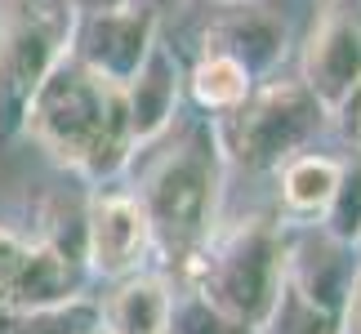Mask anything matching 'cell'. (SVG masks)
Listing matches in <instances>:
<instances>
[{"label": "cell", "instance_id": "obj_1", "mask_svg": "<svg viewBox=\"0 0 361 334\" xmlns=\"http://www.w3.org/2000/svg\"><path fill=\"white\" fill-rule=\"evenodd\" d=\"M152 147V161L138 170L134 197L152 223L157 254L183 276L201 245L219 228L224 210V174L228 156L219 143V125L210 120H188L170 125Z\"/></svg>", "mask_w": 361, "mask_h": 334}, {"label": "cell", "instance_id": "obj_2", "mask_svg": "<svg viewBox=\"0 0 361 334\" xmlns=\"http://www.w3.org/2000/svg\"><path fill=\"white\" fill-rule=\"evenodd\" d=\"M23 134L54 165L90 178L94 187L112 183L138 156L125 116V89L90 72L76 54L59 58V67L40 80L36 99L27 103Z\"/></svg>", "mask_w": 361, "mask_h": 334}, {"label": "cell", "instance_id": "obj_3", "mask_svg": "<svg viewBox=\"0 0 361 334\" xmlns=\"http://www.w3.org/2000/svg\"><path fill=\"white\" fill-rule=\"evenodd\" d=\"M281 272L286 223L241 218L232 228H214V236L183 272V290H197L214 312L259 334L272 316L276 295H281Z\"/></svg>", "mask_w": 361, "mask_h": 334}, {"label": "cell", "instance_id": "obj_4", "mask_svg": "<svg viewBox=\"0 0 361 334\" xmlns=\"http://www.w3.org/2000/svg\"><path fill=\"white\" fill-rule=\"evenodd\" d=\"M326 120H330L326 107L312 99V89L303 80L268 76L232 111H224L219 143H224V156L232 165L263 174L290 161L295 151L312 147V138L326 130Z\"/></svg>", "mask_w": 361, "mask_h": 334}, {"label": "cell", "instance_id": "obj_5", "mask_svg": "<svg viewBox=\"0 0 361 334\" xmlns=\"http://www.w3.org/2000/svg\"><path fill=\"white\" fill-rule=\"evenodd\" d=\"M353 245H339L317 223L308 232L286 228V272L272 316L259 334H343V303L353 285Z\"/></svg>", "mask_w": 361, "mask_h": 334}, {"label": "cell", "instance_id": "obj_6", "mask_svg": "<svg viewBox=\"0 0 361 334\" xmlns=\"http://www.w3.org/2000/svg\"><path fill=\"white\" fill-rule=\"evenodd\" d=\"M72 0H0V138L23 134L40 80L72 54Z\"/></svg>", "mask_w": 361, "mask_h": 334}, {"label": "cell", "instance_id": "obj_7", "mask_svg": "<svg viewBox=\"0 0 361 334\" xmlns=\"http://www.w3.org/2000/svg\"><path fill=\"white\" fill-rule=\"evenodd\" d=\"M299 80L335 120V111L361 85V0H335V5L317 9V23L308 32V45H303Z\"/></svg>", "mask_w": 361, "mask_h": 334}, {"label": "cell", "instance_id": "obj_8", "mask_svg": "<svg viewBox=\"0 0 361 334\" xmlns=\"http://www.w3.org/2000/svg\"><path fill=\"white\" fill-rule=\"evenodd\" d=\"M80 254H85V272L103 281H121V276L147 268L157 241H152V223L134 192H94L90 197Z\"/></svg>", "mask_w": 361, "mask_h": 334}, {"label": "cell", "instance_id": "obj_9", "mask_svg": "<svg viewBox=\"0 0 361 334\" xmlns=\"http://www.w3.org/2000/svg\"><path fill=\"white\" fill-rule=\"evenodd\" d=\"M161 36V13H152L147 5H121V9H99V13H80L72 27V54L90 72H99L112 85H130V76L143 67L152 40Z\"/></svg>", "mask_w": 361, "mask_h": 334}, {"label": "cell", "instance_id": "obj_10", "mask_svg": "<svg viewBox=\"0 0 361 334\" xmlns=\"http://www.w3.org/2000/svg\"><path fill=\"white\" fill-rule=\"evenodd\" d=\"M201 49L228 54L255 80H268L281 72L290 54V27L263 0H228V5H214L210 23L201 27Z\"/></svg>", "mask_w": 361, "mask_h": 334}, {"label": "cell", "instance_id": "obj_11", "mask_svg": "<svg viewBox=\"0 0 361 334\" xmlns=\"http://www.w3.org/2000/svg\"><path fill=\"white\" fill-rule=\"evenodd\" d=\"M178 107H183V63L170 40H152L143 67L130 76L125 85V116H130V134H134V147L143 151L147 143L170 130L178 120Z\"/></svg>", "mask_w": 361, "mask_h": 334}, {"label": "cell", "instance_id": "obj_12", "mask_svg": "<svg viewBox=\"0 0 361 334\" xmlns=\"http://www.w3.org/2000/svg\"><path fill=\"white\" fill-rule=\"evenodd\" d=\"M103 334H170L174 316V281L165 272H130L112 281L99 308Z\"/></svg>", "mask_w": 361, "mask_h": 334}, {"label": "cell", "instance_id": "obj_13", "mask_svg": "<svg viewBox=\"0 0 361 334\" xmlns=\"http://www.w3.org/2000/svg\"><path fill=\"white\" fill-rule=\"evenodd\" d=\"M339 170H343V161L326 156V151H312V147H303L290 161L276 165L272 174H276V197H281L286 218L290 223H317L322 218L330 197H335Z\"/></svg>", "mask_w": 361, "mask_h": 334}, {"label": "cell", "instance_id": "obj_14", "mask_svg": "<svg viewBox=\"0 0 361 334\" xmlns=\"http://www.w3.org/2000/svg\"><path fill=\"white\" fill-rule=\"evenodd\" d=\"M255 85L259 80L250 76L241 63H232L228 54H214V49H201L197 63H192V72H183V89L192 94V103L201 111H210V116L232 111Z\"/></svg>", "mask_w": 361, "mask_h": 334}, {"label": "cell", "instance_id": "obj_15", "mask_svg": "<svg viewBox=\"0 0 361 334\" xmlns=\"http://www.w3.org/2000/svg\"><path fill=\"white\" fill-rule=\"evenodd\" d=\"M317 228L326 236H335L339 245H361V147H353V156L343 161L335 197H330L326 214L317 218Z\"/></svg>", "mask_w": 361, "mask_h": 334}, {"label": "cell", "instance_id": "obj_16", "mask_svg": "<svg viewBox=\"0 0 361 334\" xmlns=\"http://www.w3.org/2000/svg\"><path fill=\"white\" fill-rule=\"evenodd\" d=\"M27 245H32V236H18V232L0 228V316H9V299H13L18 272L27 263Z\"/></svg>", "mask_w": 361, "mask_h": 334}, {"label": "cell", "instance_id": "obj_17", "mask_svg": "<svg viewBox=\"0 0 361 334\" xmlns=\"http://www.w3.org/2000/svg\"><path fill=\"white\" fill-rule=\"evenodd\" d=\"M343 334H361V259H357V268H353L348 303H343Z\"/></svg>", "mask_w": 361, "mask_h": 334}, {"label": "cell", "instance_id": "obj_18", "mask_svg": "<svg viewBox=\"0 0 361 334\" xmlns=\"http://www.w3.org/2000/svg\"><path fill=\"white\" fill-rule=\"evenodd\" d=\"M335 120L348 130V138H353V147H361V85L353 89V99L343 103L339 111H335Z\"/></svg>", "mask_w": 361, "mask_h": 334}, {"label": "cell", "instance_id": "obj_19", "mask_svg": "<svg viewBox=\"0 0 361 334\" xmlns=\"http://www.w3.org/2000/svg\"><path fill=\"white\" fill-rule=\"evenodd\" d=\"M80 13H99V9H121V5H134V0H72Z\"/></svg>", "mask_w": 361, "mask_h": 334}, {"label": "cell", "instance_id": "obj_20", "mask_svg": "<svg viewBox=\"0 0 361 334\" xmlns=\"http://www.w3.org/2000/svg\"><path fill=\"white\" fill-rule=\"evenodd\" d=\"M138 5H147L152 13H170V9H178L183 0H138Z\"/></svg>", "mask_w": 361, "mask_h": 334}, {"label": "cell", "instance_id": "obj_21", "mask_svg": "<svg viewBox=\"0 0 361 334\" xmlns=\"http://www.w3.org/2000/svg\"><path fill=\"white\" fill-rule=\"evenodd\" d=\"M322 5H335V0H317V9H322Z\"/></svg>", "mask_w": 361, "mask_h": 334}, {"label": "cell", "instance_id": "obj_22", "mask_svg": "<svg viewBox=\"0 0 361 334\" xmlns=\"http://www.w3.org/2000/svg\"><path fill=\"white\" fill-rule=\"evenodd\" d=\"M210 5H228V0H210Z\"/></svg>", "mask_w": 361, "mask_h": 334}]
</instances>
